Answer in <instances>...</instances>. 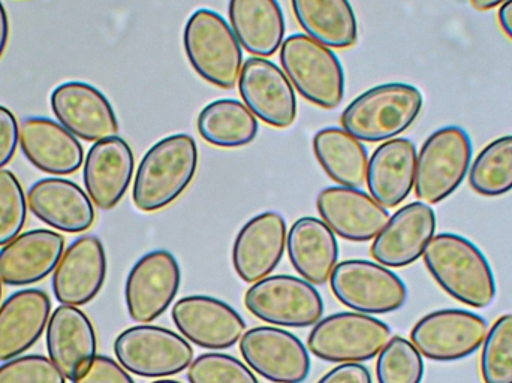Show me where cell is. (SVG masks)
I'll return each instance as SVG.
<instances>
[{"mask_svg": "<svg viewBox=\"0 0 512 383\" xmlns=\"http://www.w3.org/2000/svg\"><path fill=\"white\" fill-rule=\"evenodd\" d=\"M430 276L450 297L472 309H487L496 298L492 265L480 247L459 234L435 235L423 253Z\"/></svg>", "mask_w": 512, "mask_h": 383, "instance_id": "1", "label": "cell"}, {"mask_svg": "<svg viewBox=\"0 0 512 383\" xmlns=\"http://www.w3.org/2000/svg\"><path fill=\"white\" fill-rule=\"evenodd\" d=\"M198 147L191 135L176 134L150 147L137 168L132 201L143 213L164 210L188 191L197 176Z\"/></svg>", "mask_w": 512, "mask_h": 383, "instance_id": "2", "label": "cell"}, {"mask_svg": "<svg viewBox=\"0 0 512 383\" xmlns=\"http://www.w3.org/2000/svg\"><path fill=\"white\" fill-rule=\"evenodd\" d=\"M423 93L411 84L388 83L361 93L343 110L340 123L364 143H385L408 131L423 110Z\"/></svg>", "mask_w": 512, "mask_h": 383, "instance_id": "3", "label": "cell"}, {"mask_svg": "<svg viewBox=\"0 0 512 383\" xmlns=\"http://www.w3.org/2000/svg\"><path fill=\"white\" fill-rule=\"evenodd\" d=\"M183 47L194 71L213 86L233 89L243 68V48L222 15L197 9L183 30Z\"/></svg>", "mask_w": 512, "mask_h": 383, "instance_id": "4", "label": "cell"}, {"mask_svg": "<svg viewBox=\"0 0 512 383\" xmlns=\"http://www.w3.org/2000/svg\"><path fill=\"white\" fill-rule=\"evenodd\" d=\"M280 65L292 87L310 104L324 110H334L342 104L345 72L331 48L295 33L280 47Z\"/></svg>", "mask_w": 512, "mask_h": 383, "instance_id": "5", "label": "cell"}, {"mask_svg": "<svg viewBox=\"0 0 512 383\" xmlns=\"http://www.w3.org/2000/svg\"><path fill=\"white\" fill-rule=\"evenodd\" d=\"M474 156L471 137L460 126L433 132L421 147L415 171V195L426 204H439L465 182Z\"/></svg>", "mask_w": 512, "mask_h": 383, "instance_id": "6", "label": "cell"}, {"mask_svg": "<svg viewBox=\"0 0 512 383\" xmlns=\"http://www.w3.org/2000/svg\"><path fill=\"white\" fill-rule=\"evenodd\" d=\"M390 337V327L373 316L336 313L313 325L307 349L327 363L360 364L378 357Z\"/></svg>", "mask_w": 512, "mask_h": 383, "instance_id": "7", "label": "cell"}, {"mask_svg": "<svg viewBox=\"0 0 512 383\" xmlns=\"http://www.w3.org/2000/svg\"><path fill=\"white\" fill-rule=\"evenodd\" d=\"M330 288L339 303L363 315L397 312L408 300V289L396 273L364 259L337 262Z\"/></svg>", "mask_w": 512, "mask_h": 383, "instance_id": "8", "label": "cell"}, {"mask_svg": "<svg viewBox=\"0 0 512 383\" xmlns=\"http://www.w3.org/2000/svg\"><path fill=\"white\" fill-rule=\"evenodd\" d=\"M114 354L123 369L149 379L179 375L194 361V349L185 337L149 324L120 333L114 342Z\"/></svg>", "mask_w": 512, "mask_h": 383, "instance_id": "9", "label": "cell"}, {"mask_svg": "<svg viewBox=\"0 0 512 383\" xmlns=\"http://www.w3.org/2000/svg\"><path fill=\"white\" fill-rule=\"evenodd\" d=\"M245 306L265 324L307 328L324 315V301L315 286L300 277L268 276L248 289Z\"/></svg>", "mask_w": 512, "mask_h": 383, "instance_id": "10", "label": "cell"}, {"mask_svg": "<svg viewBox=\"0 0 512 383\" xmlns=\"http://www.w3.org/2000/svg\"><path fill=\"white\" fill-rule=\"evenodd\" d=\"M487 333L489 325L477 313L436 310L414 325L411 342L427 360L453 363L474 355L483 346Z\"/></svg>", "mask_w": 512, "mask_h": 383, "instance_id": "11", "label": "cell"}, {"mask_svg": "<svg viewBox=\"0 0 512 383\" xmlns=\"http://www.w3.org/2000/svg\"><path fill=\"white\" fill-rule=\"evenodd\" d=\"M182 270L173 253L153 250L135 262L125 283V303L137 324L161 318L179 294Z\"/></svg>", "mask_w": 512, "mask_h": 383, "instance_id": "12", "label": "cell"}, {"mask_svg": "<svg viewBox=\"0 0 512 383\" xmlns=\"http://www.w3.org/2000/svg\"><path fill=\"white\" fill-rule=\"evenodd\" d=\"M240 352L256 375L273 383H301L310 373L306 346L282 328H252L243 334Z\"/></svg>", "mask_w": 512, "mask_h": 383, "instance_id": "13", "label": "cell"}, {"mask_svg": "<svg viewBox=\"0 0 512 383\" xmlns=\"http://www.w3.org/2000/svg\"><path fill=\"white\" fill-rule=\"evenodd\" d=\"M51 111L57 122L87 143L117 137L119 120L101 90L83 81H66L51 92Z\"/></svg>", "mask_w": 512, "mask_h": 383, "instance_id": "14", "label": "cell"}, {"mask_svg": "<svg viewBox=\"0 0 512 383\" xmlns=\"http://www.w3.org/2000/svg\"><path fill=\"white\" fill-rule=\"evenodd\" d=\"M171 319L188 342L209 351L233 348L246 330L245 319L236 309L207 295H189L177 301Z\"/></svg>", "mask_w": 512, "mask_h": 383, "instance_id": "15", "label": "cell"}, {"mask_svg": "<svg viewBox=\"0 0 512 383\" xmlns=\"http://www.w3.org/2000/svg\"><path fill=\"white\" fill-rule=\"evenodd\" d=\"M246 107L258 120L276 129H288L297 119V96L283 69L265 57H249L239 78Z\"/></svg>", "mask_w": 512, "mask_h": 383, "instance_id": "16", "label": "cell"}, {"mask_svg": "<svg viewBox=\"0 0 512 383\" xmlns=\"http://www.w3.org/2000/svg\"><path fill=\"white\" fill-rule=\"evenodd\" d=\"M436 232L435 210L426 202H411L390 216L370 255L387 268H405L423 256Z\"/></svg>", "mask_w": 512, "mask_h": 383, "instance_id": "17", "label": "cell"}, {"mask_svg": "<svg viewBox=\"0 0 512 383\" xmlns=\"http://www.w3.org/2000/svg\"><path fill=\"white\" fill-rule=\"evenodd\" d=\"M107 277V253L96 235L77 238L63 252L53 274L54 297L65 306H86L101 292Z\"/></svg>", "mask_w": 512, "mask_h": 383, "instance_id": "18", "label": "cell"}, {"mask_svg": "<svg viewBox=\"0 0 512 383\" xmlns=\"http://www.w3.org/2000/svg\"><path fill=\"white\" fill-rule=\"evenodd\" d=\"M316 208L334 234L354 243L375 240L390 220L387 208L369 193L345 186L322 189Z\"/></svg>", "mask_w": 512, "mask_h": 383, "instance_id": "19", "label": "cell"}, {"mask_svg": "<svg viewBox=\"0 0 512 383\" xmlns=\"http://www.w3.org/2000/svg\"><path fill=\"white\" fill-rule=\"evenodd\" d=\"M288 226L282 214L265 211L252 217L237 234L233 246V267L249 285L270 276L282 261Z\"/></svg>", "mask_w": 512, "mask_h": 383, "instance_id": "20", "label": "cell"}, {"mask_svg": "<svg viewBox=\"0 0 512 383\" xmlns=\"http://www.w3.org/2000/svg\"><path fill=\"white\" fill-rule=\"evenodd\" d=\"M135 158L128 141L120 137L96 141L84 158L87 195L99 210H113L131 186Z\"/></svg>", "mask_w": 512, "mask_h": 383, "instance_id": "21", "label": "cell"}, {"mask_svg": "<svg viewBox=\"0 0 512 383\" xmlns=\"http://www.w3.org/2000/svg\"><path fill=\"white\" fill-rule=\"evenodd\" d=\"M18 137L27 161L51 176L77 173L86 158L78 138L59 122L47 117L33 116L21 120Z\"/></svg>", "mask_w": 512, "mask_h": 383, "instance_id": "22", "label": "cell"}, {"mask_svg": "<svg viewBox=\"0 0 512 383\" xmlns=\"http://www.w3.org/2000/svg\"><path fill=\"white\" fill-rule=\"evenodd\" d=\"M27 207L50 228L80 234L95 223V207L86 191L62 177H48L30 186Z\"/></svg>", "mask_w": 512, "mask_h": 383, "instance_id": "23", "label": "cell"}, {"mask_svg": "<svg viewBox=\"0 0 512 383\" xmlns=\"http://www.w3.org/2000/svg\"><path fill=\"white\" fill-rule=\"evenodd\" d=\"M98 340L92 321L78 307H57L47 325L48 358L66 379L75 381L95 360Z\"/></svg>", "mask_w": 512, "mask_h": 383, "instance_id": "24", "label": "cell"}, {"mask_svg": "<svg viewBox=\"0 0 512 383\" xmlns=\"http://www.w3.org/2000/svg\"><path fill=\"white\" fill-rule=\"evenodd\" d=\"M65 252V238L50 229H35L18 235L0 250V282L29 286L56 270Z\"/></svg>", "mask_w": 512, "mask_h": 383, "instance_id": "25", "label": "cell"}, {"mask_svg": "<svg viewBox=\"0 0 512 383\" xmlns=\"http://www.w3.org/2000/svg\"><path fill=\"white\" fill-rule=\"evenodd\" d=\"M51 316V300L41 289H23L0 306V361L14 360L29 351L44 334Z\"/></svg>", "mask_w": 512, "mask_h": 383, "instance_id": "26", "label": "cell"}, {"mask_svg": "<svg viewBox=\"0 0 512 383\" xmlns=\"http://www.w3.org/2000/svg\"><path fill=\"white\" fill-rule=\"evenodd\" d=\"M417 147L408 138L385 141L369 158L366 183L370 196L382 207L402 204L415 186Z\"/></svg>", "mask_w": 512, "mask_h": 383, "instance_id": "27", "label": "cell"}, {"mask_svg": "<svg viewBox=\"0 0 512 383\" xmlns=\"http://www.w3.org/2000/svg\"><path fill=\"white\" fill-rule=\"evenodd\" d=\"M286 250L294 270L310 285L324 286L330 282L339 259V244L324 220H295L286 237Z\"/></svg>", "mask_w": 512, "mask_h": 383, "instance_id": "28", "label": "cell"}, {"mask_svg": "<svg viewBox=\"0 0 512 383\" xmlns=\"http://www.w3.org/2000/svg\"><path fill=\"white\" fill-rule=\"evenodd\" d=\"M231 29L242 48L255 57H271L282 47L286 24L277 0H230Z\"/></svg>", "mask_w": 512, "mask_h": 383, "instance_id": "29", "label": "cell"}, {"mask_svg": "<svg viewBox=\"0 0 512 383\" xmlns=\"http://www.w3.org/2000/svg\"><path fill=\"white\" fill-rule=\"evenodd\" d=\"M292 11L309 38L328 48H351L358 21L349 0H291Z\"/></svg>", "mask_w": 512, "mask_h": 383, "instance_id": "30", "label": "cell"}, {"mask_svg": "<svg viewBox=\"0 0 512 383\" xmlns=\"http://www.w3.org/2000/svg\"><path fill=\"white\" fill-rule=\"evenodd\" d=\"M316 161L337 186L360 189L366 183L369 153L345 129L325 128L313 137Z\"/></svg>", "mask_w": 512, "mask_h": 383, "instance_id": "31", "label": "cell"}, {"mask_svg": "<svg viewBox=\"0 0 512 383\" xmlns=\"http://www.w3.org/2000/svg\"><path fill=\"white\" fill-rule=\"evenodd\" d=\"M197 128L206 143L219 149H239L254 143L258 119L243 102L219 99L201 110Z\"/></svg>", "mask_w": 512, "mask_h": 383, "instance_id": "32", "label": "cell"}, {"mask_svg": "<svg viewBox=\"0 0 512 383\" xmlns=\"http://www.w3.org/2000/svg\"><path fill=\"white\" fill-rule=\"evenodd\" d=\"M469 186L478 195H507L512 191V135L487 144L469 168Z\"/></svg>", "mask_w": 512, "mask_h": 383, "instance_id": "33", "label": "cell"}, {"mask_svg": "<svg viewBox=\"0 0 512 383\" xmlns=\"http://www.w3.org/2000/svg\"><path fill=\"white\" fill-rule=\"evenodd\" d=\"M423 378V355L414 343L400 336L391 337L376 361L378 383H421Z\"/></svg>", "mask_w": 512, "mask_h": 383, "instance_id": "34", "label": "cell"}, {"mask_svg": "<svg viewBox=\"0 0 512 383\" xmlns=\"http://www.w3.org/2000/svg\"><path fill=\"white\" fill-rule=\"evenodd\" d=\"M480 370L484 383H512V313L496 319L487 333Z\"/></svg>", "mask_w": 512, "mask_h": 383, "instance_id": "35", "label": "cell"}, {"mask_svg": "<svg viewBox=\"0 0 512 383\" xmlns=\"http://www.w3.org/2000/svg\"><path fill=\"white\" fill-rule=\"evenodd\" d=\"M189 383H259L242 361L219 352L194 358L188 369Z\"/></svg>", "mask_w": 512, "mask_h": 383, "instance_id": "36", "label": "cell"}, {"mask_svg": "<svg viewBox=\"0 0 512 383\" xmlns=\"http://www.w3.org/2000/svg\"><path fill=\"white\" fill-rule=\"evenodd\" d=\"M27 196L14 173L0 170V246L20 235L27 217Z\"/></svg>", "mask_w": 512, "mask_h": 383, "instance_id": "37", "label": "cell"}, {"mask_svg": "<svg viewBox=\"0 0 512 383\" xmlns=\"http://www.w3.org/2000/svg\"><path fill=\"white\" fill-rule=\"evenodd\" d=\"M0 383H66V378L50 358L20 355L0 366Z\"/></svg>", "mask_w": 512, "mask_h": 383, "instance_id": "38", "label": "cell"}, {"mask_svg": "<svg viewBox=\"0 0 512 383\" xmlns=\"http://www.w3.org/2000/svg\"><path fill=\"white\" fill-rule=\"evenodd\" d=\"M74 383H135L128 370L123 369L117 361L105 355H96L89 369L78 376Z\"/></svg>", "mask_w": 512, "mask_h": 383, "instance_id": "39", "label": "cell"}, {"mask_svg": "<svg viewBox=\"0 0 512 383\" xmlns=\"http://www.w3.org/2000/svg\"><path fill=\"white\" fill-rule=\"evenodd\" d=\"M18 129H20V123L17 117L9 108L0 105V170L12 161L17 147L20 146Z\"/></svg>", "mask_w": 512, "mask_h": 383, "instance_id": "40", "label": "cell"}, {"mask_svg": "<svg viewBox=\"0 0 512 383\" xmlns=\"http://www.w3.org/2000/svg\"><path fill=\"white\" fill-rule=\"evenodd\" d=\"M318 383H372V375L361 364H340L322 376Z\"/></svg>", "mask_w": 512, "mask_h": 383, "instance_id": "41", "label": "cell"}, {"mask_svg": "<svg viewBox=\"0 0 512 383\" xmlns=\"http://www.w3.org/2000/svg\"><path fill=\"white\" fill-rule=\"evenodd\" d=\"M499 26L512 41V0H507L498 12Z\"/></svg>", "mask_w": 512, "mask_h": 383, "instance_id": "42", "label": "cell"}, {"mask_svg": "<svg viewBox=\"0 0 512 383\" xmlns=\"http://www.w3.org/2000/svg\"><path fill=\"white\" fill-rule=\"evenodd\" d=\"M9 41V18L6 12L5 5L0 0V59L5 53L6 45Z\"/></svg>", "mask_w": 512, "mask_h": 383, "instance_id": "43", "label": "cell"}, {"mask_svg": "<svg viewBox=\"0 0 512 383\" xmlns=\"http://www.w3.org/2000/svg\"><path fill=\"white\" fill-rule=\"evenodd\" d=\"M505 2L507 0H471L472 6L481 12L492 11V9L504 5Z\"/></svg>", "mask_w": 512, "mask_h": 383, "instance_id": "44", "label": "cell"}, {"mask_svg": "<svg viewBox=\"0 0 512 383\" xmlns=\"http://www.w3.org/2000/svg\"><path fill=\"white\" fill-rule=\"evenodd\" d=\"M152 383H182L179 381H173V379H161V381H155Z\"/></svg>", "mask_w": 512, "mask_h": 383, "instance_id": "45", "label": "cell"}, {"mask_svg": "<svg viewBox=\"0 0 512 383\" xmlns=\"http://www.w3.org/2000/svg\"><path fill=\"white\" fill-rule=\"evenodd\" d=\"M0 298H2V282H0Z\"/></svg>", "mask_w": 512, "mask_h": 383, "instance_id": "46", "label": "cell"}]
</instances>
